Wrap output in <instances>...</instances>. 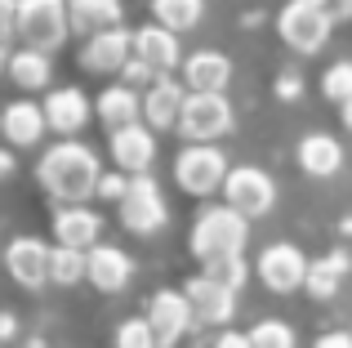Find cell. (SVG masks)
Returning <instances> with one entry per match:
<instances>
[{
	"mask_svg": "<svg viewBox=\"0 0 352 348\" xmlns=\"http://www.w3.org/2000/svg\"><path fill=\"white\" fill-rule=\"evenodd\" d=\"M45 121H50L54 134H63V139H76L80 130H85V121L94 116V103L85 98V89L76 85H58L45 94Z\"/></svg>",
	"mask_w": 352,
	"mask_h": 348,
	"instance_id": "cell-14",
	"label": "cell"
},
{
	"mask_svg": "<svg viewBox=\"0 0 352 348\" xmlns=\"http://www.w3.org/2000/svg\"><path fill=\"white\" fill-rule=\"evenodd\" d=\"M214 348H254V344H250V335H241V331H223L214 340Z\"/></svg>",
	"mask_w": 352,
	"mask_h": 348,
	"instance_id": "cell-38",
	"label": "cell"
},
{
	"mask_svg": "<svg viewBox=\"0 0 352 348\" xmlns=\"http://www.w3.org/2000/svg\"><path fill=\"white\" fill-rule=\"evenodd\" d=\"M18 5L23 0H0V45H9L18 36Z\"/></svg>",
	"mask_w": 352,
	"mask_h": 348,
	"instance_id": "cell-35",
	"label": "cell"
},
{
	"mask_svg": "<svg viewBox=\"0 0 352 348\" xmlns=\"http://www.w3.org/2000/svg\"><path fill=\"white\" fill-rule=\"evenodd\" d=\"M67 18H72V32L89 41V36L107 32V27H120L125 5L120 0H67Z\"/></svg>",
	"mask_w": 352,
	"mask_h": 348,
	"instance_id": "cell-22",
	"label": "cell"
},
{
	"mask_svg": "<svg viewBox=\"0 0 352 348\" xmlns=\"http://www.w3.org/2000/svg\"><path fill=\"white\" fill-rule=\"evenodd\" d=\"M339 116H344V130H352V98H348V103H339Z\"/></svg>",
	"mask_w": 352,
	"mask_h": 348,
	"instance_id": "cell-42",
	"label": "cell"
},
{
	"mask_svg": "<svg viewBox=\"0 0 352 348\" xmlns=\"http://www.w3.org/2000/svg\"><path fill=\"white\" fill-rule=\"evenodd\" d=\"M94 112H98V121L112 125V130H120V125H134V121H143V94L116 80V85H107L103 94H98Z\"/></svg>",
	"mask_w": 352,
	"mask_h": 348,
	"instance_id": "cell-24",
	"label": "cell"
},
{
	"mask_svg": "<svg viewBox=\"0 0 352 348\" xmlns=\"http://www.w3.org/2000/svg\"><path fill=\"white\" fill-rule=\"evenodd\" d=\"M45 130H50L45 107L32 103V98H14V103H5V112H0V134H5L14 148H36V143L45 139Z\"/></svg>",
	"mask_w": 352,
	"mask_h": 348,
	"instance_id": "cell-19",
	"label": "cell"
},
{
	"mask_svg": "<svg viewBox=\"0 0 352 348\" xmlns=\"http://www.w3.org/2000/svg\"><path fill=\"white\" fill-rule=\"evenodd\" d=\"M112 161H116V170H125V174H147L152 170V161H156V134H152V125H143V121H134V125H120V130H112Z\"/></svg>",
	"mask_w": 352,
	"mask_h": 348,
	"instance_id": "cell-17",
	"label": "cell"
},
{
	"mask_svg": "<svg viewBox=\"0 0 352 348\" xmlns=\"http://www.w3.org/2000/svg\"><path fill=\"white\" fill-rule=\"evenodd\" d=\"M50 254H54V246H45L41 237H14L5 246V268L18 286L41 290L50 281Z\"/></svg>",
	"mask_w": 352,
	"mask_h": 348,
	"instance_id": "cell-11",
	"label": "cell"
},
{
	"mask_svg": "<svg viewBox=\"0 0 352 348\" xmlns=\"http://www.w3.org/2000/svg\"><path fill=\"white\" fill-rule=\"evenodd\" d=\"M299 89H303V80L294 76V72H281V76H276V94L281 98H299Z\"/></svg>",
	"mask_w": 352,
	"mask_h": 348,
	"instance_id": "cell-37",
	"label": "cell"
},
{
	"mask_svg": "<svg viewBox=\"0 0 352 348\" xmlns=\"http://www.w3.org/2000/svg\"><path fill=\"white\" fill-rule=\"evenodd\" d=\"M36 179L63 206H85L98 192V179H103V166H98V152L80 139H58L36 166Z\"/></svg>",
	"mask_w": 352,
	"mask_h": 348,
	"instance_id": "cell-1",
	"label": "cell"
},
{
	"mask_svg": "<svg viewBox=\"0 0 352 348\" xmlns=\"http://www.w3.org/2000/svg\"><path fill=\"white\" fill-rule=\"evenodd\" d=\"M54 237H58V246H72V250H94L103 237V219L89 206H63L54 215Z\"/></svg>",
	"mask_w": 352,
	"mask_h": 348,
	"instance_id": "cell-21",
	"label": "cell"
},
{
	"mask_svg": "<svg viewBox=\"0 0 352 348\" xmlns=\"http://www.w3.org/2000/svg\"><path fill=\"white\" fill-rule=\"evenodd\" d=\"M152 80H156V72L147 67L143 58H129V63H125V72H120V85H129V89H147Z\"/></svg>",
	"mask_w": 352,
	"mask_h": 348,
	"instance_id": "cell-34",
	"label": "cell"
},
{
	"mask_svg": "<svg viewBox=\"0 0 352 348\" xmlns=\"http://www.w3.org/2000/svg\"><path fill=\"white\" fill-rule=\"evenodd\" d=\"M348 272H352V254L348 250H330V254H321V259L308 263V281H303V290H308L312 299H335L339 286L348 281Z\"/></svg>",
	"mask_w": 352,
	"mask_h": 348,
	"instance_id": "cell-23",
	"label": "cell"
},
{
	"mask_svg": "<svg viewBox=\"0 0 352 348\" xmlns=\"http://www.w3.org/2000/svg\"><path fill=\"white\" fill-rule=\"evenodd\" d=\"M129 277H134V259H129L120 246L98 241L94 250H89V286H94V290H103V295H120V290L129 286Z\"/></svg>",
	"mask_w": 352,
	"mask_h": 348,
	"instance_id": "cell-20",
	"label": "cell"
},
{
	"mask_svg": "<svg viewBox=\"0 0 352 348\" xmlns=\"http://www.w3.org/2000/svg\"><path fill=\"white\" fill-rule=\"evenodd\" d=\"M308 254L299 250V246L290 241H276L267 246L263 254H258V281H263L272 295H290V290H303V281H308Z\"/></svg>",
	"mask_w": 352,
	"mask_h": 348,
	"instance_id": "cell-9",
	"label": "cell"
},
{
	"mask_svg": "<svg viewBox=\"0 0 352 348\" xmlns=\"http://www.w3.org/2000/svg\"><path fill=\"white\" fill-rule=\"evenodd\" d=\"M147 322H152V331H156V344L174 348L188 335V326L197 322V317H192V304H188L183 290H156L152 304H147Z\"/></svg>",
	"mask_w": 352,
	"mask_h": 348,
	"instance_id": "cell-13",
	"label": "cell"
},
{
	"mask_svg": "<svg viewBox=\"0 0 352 348\" xmlns=\"http://www.w3.org/2000/svg\"><path fill=\"white\" fill-rule=\"evenodd\" d=\"M206 277L223 281L228 290H241V286H245V277H250V268H245V254H228V259H214V263H206Z\"/></svg>",
	"mask_w": 352,
	"mask_h": 348,
	"instance_id": "cell-31",
	"label": "cell"
},
{
	"mask_svg": "<svg viewBox=\"0 0 352 348\" xmlns=\"http://www.w3.org/2000/svg\"><path fill=\"white\" fill-rule=\"evenodd\" d=\"M250 344L254 348H294V331L285 322H272V317H267V322H258L254 331H250Z\"/></svg>",
	"mask_w": 352,
	"mask_h": 348,
	"instance_id": "cell-32",
	"label": "cell"
},
{
	"mask_svg": "<svg viewBox=\"0 0 352 348\" xmlns=\"http://www.w3.org/2000/svg\"><path fill=\"white\" fill-rule=\"evenodd\" d=\"M312 348H352V335H344V331H330V335H321Z\"/></svg>",
	"mask_w": 352,
	"mask_h": 348,
	"instance_id": "cell-39",
	"label": "cell"
},
{
	"mask_svg": "<svg viewBox=\"0 0 352 348\" xmlns=\"http://www.w3.org/2000/svg\"><path fill=\"white\" fill-rule=\"evenodd\" d=\"M94 197L116 201V206H120V201L129 197V174H125V170H107L103 179H98V192H94Z\"/></svg>",
	"mask_w": 352,
	"mask_h": 348,
	"instance_id": "cell-33",
	"label": "cell"
},
{
	"mask_svg": "<svg viewBox=\"0 0 352 348\" xmlns=\"http://www.w3.org/2000/svg\"><path fill=\"white\" fill-rule=\"evenodd\" d=\"M5 72H9V50L0 45V76H5Z\"/></svg>",
	"mask_w": 352,
	"mask_h": 348,
	"instance_id": "cell-43",
	"label": "cell"
},
{
	"mask_svg": "<svg viewBox=\"0 0 352 348\" xmlns=\"http://www.w3.org/2000/svg\"><path fill=\"white\" fill-rule=\"evenodd\" d=\"M14 166H18V161H14V152H9V148H0V183H5L9 174H14Z\"/></svg>",
	"mask_w": 352,
	"mask_h": 348,
	"instance_id": "cell-40",
	"label": "cell"
},
{
	"mask_svg": "<svg viewBox=\"0 0 352 348\" xmlns=\"http://www.w3.org/2000/svg\"><path fill=\"white\" fill-rule=\"evenodd\" d=\"M179 134L188 143H219L223 134H232V103L223 94H192L183 103L179 116Z\"/></svg>",
	"mask_w": 352,
	"mask_h": 348,
	"instance_id": "cell-7",
	"label": "cell"
},
{
	"mask_svg": "<svg viewBox=\"0 0 352 348\" xmlns=\"http://www.w3.org/2000/svg\"><path fill=\"white\" fill-rule=\"evenodd\" d=\"M134 58H143L156 76H174V67H183V45H179V32L161 23H147V27H134Z\"/></svg>",
	"mask_w": 352,
	"mask_h": 348,
	"instance_id": "cell-12",
	"label": "cell"
},
{
	"mask_svg": "<svg viewBox=\"0 0 352 348\" xmlns=\"http://www.w3.org/2000/svg\"><path fill=\"white\" fill-rule=\"evenodd\" d=\"M18 36H23L27 50L54 54L72 36L67 0H23V5H18Z\"/></svg>",
	"mask_w": 352,
	"mask_h": 348,
	"instance_id": "cell-4",
	"label": "cell"
},
{
	"mask_svg": "<svg viewBox=\"0 0 352 348\" xmlns=\"http://www.w3.org/2000/svg\"><path fill=\"white\" fill-rule=\"evenodd\" d=\"M152 18L170 32H192L206 18V0H152Z\"/></svg>",
	"mask_w": 352,
	"mask_h": 348,
	"instance_id": "cell-27",
	"label": "cell"
},
{
	"mask_svg": "<svg viewBox=\"0 0 352 348\" xmlns=\"http://www.w3.org/2000/svg\"><path fill=\"white\" fill-rule=\"evenodd\" d=\"M232 80V58L223 50H197L183 58V85L192 94H223Z\"/></svg>",
	"mask_w": 352,
	"mask_h": 348,
	"instance_id": "cell-18",
	"label": "cell"
},
{
	"mask_svg": "<svg viewBox=\"0 0 352 348\" xmlns=\"http://www.w3.org/2000/svg\"><path fill=\"white\" fill-rule=\"evenodd\" d=\"M129 58H134V32L125 27H107L80 45V67L94 76H120Z\"/></svg>",
	"mask_w": 352,
	"mask_h": 348,
	"instance_id": "cell-10",
	"label": "cell"
},
{
	"mask_svg": "<svg viewBox=\"0 0 352 348\" xmlns=\"http://www.w3.org/2000/svg\"><path fill=\"white\" fill-rule=\"evenodd\" d=\"M272 201H276L272 174L258 170V166H232V174L223 183V206H232L245 219H263L272 210Z\"/></svg>",
	"mask_w": 352,
	"mask_h": 348,
	"instance_id": "cell-8",
	"label": "cell"
},
{
	"mask_svg": "<svg viewBox=\"0 0 352 348\" xmlns=\"http://www.w3.org/2000/svg\"><path fill=\"white\" fill-rule=\"evenodd\" d=\"M330 32H335V23H330V18L321 14L312 0H285L281 14H276V36H281L294 54H317V50H326Z\"/></svg>",
	"mask_w": 352,
	"mask_h": 348,
	"instance_id": "cell-5",
	"label": "cell"
},
{
	"mask_svg": "<svg viewBox=\"0 0 352 348\" xmlns=\"http://www.w3.org/2000/svg\"><path fill=\"white\" fill-rule=\"evenodd\" d=\"M245 241H250V219L236 215L232 206H206L192 224V254L201 263L245 254Z\"/></svg>",
	"mask_w": 352,
	"mask_h": 348,
	"instance_id": "cell-2",
	"label": "cell"
},
{
	"mask_svg": "<svg viewBox=\"0 0 352 348\" xmlns=\"http://www.w3.org/2000/svg\"><path fill=\"white\" fill-rule=\"evenodd\" d=\"M321 94H326L330 103H348L352 98V58L330 63L326 76H321Z\"/></svg>",
	"mask_w": 352,
	"mask_h": 348,
	"instance_id": "cell-29",
	"label": "cell"
},
{
	"mask_svg": "<svg viewBox=\"0 0 352 348\" xmlns=\"http://www.w3.org/2000/svg\"><path fill=\"white\" fill-rule=\"evenodd\" d=\"M312 5H317L330 23H344V18H352V0H312Z\"/></svg>",
	"mask_w": 352,
	"mask_h": 348,
	"instance_id": "cell-36",
	"label": "cell"
},
{
	"mask_svg": "<svg viewBox=\"0 0 352 348\" xmlns=\"http://www.w3.org/2000/svg\"><path fill=\"white\" fill-rule=\"evenodd\" d=\"M9 80H14L18 89H27V94H36V89H50L54 80V58L45 50H18L9 54Z\"/></svg>",
	"mask_w": 352,
	"mask_h": 348,
	"instance_id": "cell-25",
	"label": "cell"
},
{
	"mask_svg": "<svg viewBox=\"0 0 352 348\" xmlns=\"http://www.w3.org/2000/svg\"><path fill=\"white\" fill-rule=\"evenodd\" d=\"M183 295H188V304H192V317L206 322V326H228L232 313H236V290H228L223 281L206 277V272L192 277L188 286H183Z\"/></svg>",
	"mask_w": 352,
	"mask_h": 348,
	"instance_id": "cell-15",
	"label": "cell"
},
{
	"mask_svg": "<svg viewBox=\"0 0 352 348\" xmlns=\"http://www.w3.org/2000/svg\"><path fill=\"white\" fill-rule=\"evenodd\" d=\"M120 224L138 237H152L170 224V210H165V197H161V183L147 174H129V197L120 201Z\"/></svg>",
	"mask_w": 352,
	"mask_h": 348,
	"instance_id": "cell-6",
	"label": "cell"
},
{
	"mask_svg": "<svg viewBox=\"0 0 352 348\" xmlns=\"http://www.w3.org/2000/svg\"><path fill=\"white\" fill-rule=\"evenodd\" d=\"M228 174H232V166H228V157L214 143H188L174 157V183L188 197H214V192H223Z\"/></svg>",
	"mask_w": 352,
	"mask_h": 348,
	"instance_id": "cell-3",
	"label": "cell"
},
{
	"mask_svg": "<svg viewBox=\"0 0 352 348\" xmlns=\"http://www.w3.org/2000/svg\"><path fill=\"white\" fill-rule=\"evenodd\" d=\"M183 103H188V85L174 76H156L143 89V125H152V130H179Z\"/></svg>",
	"mask_w": 352,
	"mask_h": 348,
	"instance_id": "cell-16",
	"label": "cell"
},
{
	"mask_svg": "<svg viewBox=\"0 0 352 348\" xmlns=\"http://www.w3.org/2000/svg\"><path fill=\"white\" fill-rule=\"evenodd\" d=\"M50 281H58V286H76V281H89V250L54 246V254H50Z\"/></svg>",
	"mask_w": 352,
	"mask_h": 348,
	"instance_id": "cell-28",
	"label": "cell"
},
{
	"mask_svg": "<svg viewBox=\"0 0 352 348\" xmlns=\"http://www.w3.org/2000/svg\"><path fill=\"white\" fill-rule=\"evenodd\" d=\"M5 335H14V317L0 313V340H5Z\"/></svg>",
	"mask_w": 352,
	"mask_h": 348,
	"instance_id": "cell-41",
	"label": "cell"
},
{
	"mask_svg": "<svg viewBox=\"0 0 352 348\" xmlns=\"http://www.w3.org/2000/svg\"><path fill=\"white\" fill-rule=\"evenodd\" d=\"M299 166L312 174V179H330L344 166V143L330 139V134H308L299 143Z\"/></svg>",
	"mask_w": 352,
	"mask_h": 348,
	"instance_id": "cell-26",
	"label": "cell"
},
{
	"mask_svg": "<svg viewBox=\"0 0 352 348\" xmlns=\"http://www.w3.org/2000/svg\"><path fill=\"white\" fill-rule=\"evenodd\" d=\"M116 348H161V344H156V331L147 317H129L116 326Z\"/></svg>",
	"mask_w": 352,
	"mask_h": 348,
	"instance_id": "cell-30",
	"label": "cell"
}]
</instances>
